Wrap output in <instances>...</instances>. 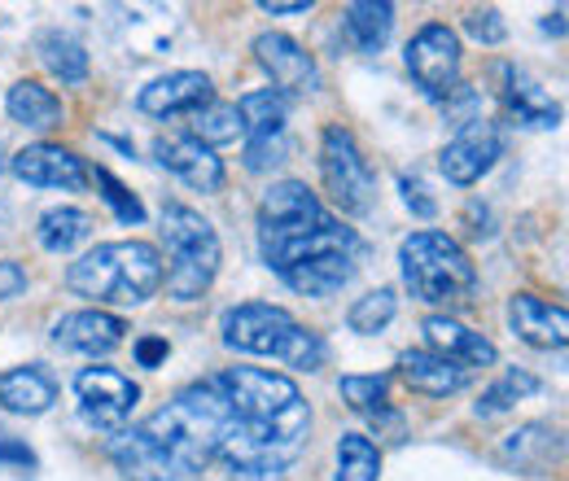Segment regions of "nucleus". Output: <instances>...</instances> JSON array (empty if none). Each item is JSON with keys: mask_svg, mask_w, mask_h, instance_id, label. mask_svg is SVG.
Segmentation results:
<instances>
[{"mask_svg": "<svg viewBox=\"0 0 569 481\" xmlns=\"http://www.w3.org/2000/svg\"><path fill=\"white\" fill-rule=\"evenodd\" d=\"M232 424L237 420L219 385L193 381L141 424L119 429L106 442V455L128 481H193L214 464Z\"/></svg>", "mask_w": 569, "mask_h": 481, "instance_id": "1", "label": "nucleus"}, {"mask_svg": "<svg viewBox=\"0 0 569 481\" xmlns=\"http://www.w3.org/2000/svg\"><path fill=\"white\" fill-rule=\"evenodd\" d=\"M219 394L232 408V433L268 447V451H284L298 455L311 429V403L302 399L298 381L272 372V368H223L214 377Z\"/></svg>", "mask_w": 569, "mask_h": 481, "instance_id": "2", "label": "nucleus"}, {"mask_svg": "<svg viewBox=\"0 0 569 481\" xmlns=\"http://www.w3.org/2000/svg\"><path fill=\"white\" fill-rule=\"evenodd\" d=\"M162 250L153 241H106L67 268V289L101 307H144L162 289Z\"/></svg>", "mask_w": 569, "mask_h": 481, "instance_id": "3", "label": "nucleus"}, {"mask_svg": "<svg viewBox=\"0 0 569 481\" xmlns=\"http://www.w3.org/2000/svg\"><path fill=\"white\" fill-rule=\"evenodd\" d=\"M219 342L237 354H259V359H281L284 368L316 372L325 363V342L316 329L298 324L284 307L272 302H241L228 307L219 320Z\"/></svg>", "mask_w": 569, "mask_h": 481, "instance_id": "4", "label": "nucleus"}, {"mask_svg": "<svg viewBox=\"0 0 569 481\" xmlns=\"http://www.w3.org/2000/svg\"><path fill=\"white\" fill-rule=\"evenodd\" d=\"M399 272L412 298L426 307H465L478 289V268L469 250L438 228H421L399 241Z\"/></svg>", "mask_w": 569, "mask_h": 481, "instance_id": "5", "label": "nucleus"}, {"mask_svg": "<svg viewBox=\"0 0 569 481\" xmlns=\"http://www.w3.org/2000/svg\"><path fill=\"white\" fill-rule=\"evenodd\" d=\"M162 245H167V272L162 284L176 302H198L219 275L223 263V245L219 232L202 210L184 207V202H167L162 207Z\"/></svg>", "mask_w": 569, "mask_h": 481, "instance_id": "6", "label": "nucleus"}, {"mask_svg": "<svg viewBox=\"0 0 569 481\" xmlns=\"http://www.w3.org/2000/svg\"><path fill=\"white\" fill-rule=\"evenodd\" d=\"M320 184L342 214L359 219L377 207V171H372L368 153L359 149L356 132L342 123H329L320 132Z\"/></svg>", "mask_w": 569, "mask_h": 481, "instance_id": "7", "label": "nucleus"}, {"mask_svg": "<svg viewBox=\"0 0 569 481\" xmlns=\"http://www.w3.org/2000/svg\"><path fill=\"white\" fill-rule=\"evenodd\" d=\"M74 399H79V415L92 429L114 438L119 429H128L132 408L141 399V385L132 377H123L119 368H110V363H92V368L74 372Z\"/></svg>", "mask_w": 569, "mask_h": 481, "instance_id": "8", "label": "nucleus"}, {"mask_svg": "<svg viewBox=\"0 0 569 481\" xmlns=\"http://www.w3.org/2000/svg\"><path fill=\"white\" fill-rule=\"evenodd\" d=\"M403 62H408V74L417 79V88L426 92L429 101H447L451 88L460 83V62H465L460 36H456L447 22H426V27L408 40Z\"/></svg>", "mask_w": 569, "mask_h": 481, "instance_id": "9", "label": "nucleus"}, {"mask_svg": "<svg viewBox=\"0 0 569 481\" xmlns=\"http://www.w3.org/2000/svg\"><path fill=\"white\" fill-rule=\"evenodd\" d=\"M329 210L325 202L302 184V180H277L263 198H259V214H254V228H259V250H272L281 241H293L302 232H311L316 223H325Z\"/></svg>", "mask_w": 569, "mask_h": 481, "instance_id": "10", "label": "nucleus"}, {"mask_svg": "<svg viewBox=\"0 0 569 481\" xmlns=\"http://www.w3.org/2000/svg\"><path fill=\"white\" fill-rule=\"evenodd\" d=\"M499 158H503V132H499V123L478 119V123H465L456 137L442 144L438 167H442L447 184H456V189H473L482 176L496 171Z\"/></svg>", "mask_w": 569, "mask_h": 481, "instance_id": "11", "label": "nucleus"}, {"mask_svg": "<svg viewBox=\"0 0 569 481\" xmlns=\"http://www.w3.org/2000/svg\"><path fill=\"white\" fill-rule=\"evenodd\" d=\"M9 171L31 184V189H62V193H83L92 184V167L67 149V144H53V140H36V144H22L13 158H9Z\"/></svg>", "mask_w": 569, "mask_h": 481, "instance_id": "12", "label": "nucleus"}, {"mask_svg": "<svg viewBox=\"0 0 569 481\" xmlns=\"http://www.w3.org/2000/svg\"><path fill=\"white\" fill-rule=\"evenodd\" d=\"M211 101H214V83L211 74H202V70L158 74V79H149L141 92H137V110L149 114V119H193Z\"/></svg>", "mask_w": 569, "mask_h": 481, "instance_id": "13", "label": "nucleus"}, {"mask_svg": "<svg viewBox=\"0 0 569 481\" xmlns=\"http://www.w3.org/2000/svg\"><path fill=\"white\" fill-rule=\"evenodd\" d=\"M254 62L263 67V74L277 83V92L293 97V92H316L320 88V67L316 58L284 31H263L254 36Z\"/></svg>", "mask_w": 569, "mask_h": 481, "instance_id": "14", "label": "nucleus"}, {"mask_svg": "<svg viewBox=\"0 0 569 481\" xmlns=\"http://www.w3.org/2000/svg\"><path fill=\"white\" fill-rule=\"evenodd\" d=\"M508 329L517 342L535 350H566L569 342V311L561 302H548L539 293H512L508 298Z\"/></svg>", "mask_w": 569, "mask_h": 481, "instance_id": "15", "label": "nucleus"}, {"mask_svg": "<svg viewBox=\"0 0 569 481\" xmlns=\"http://www.w3.org/2000/svg\"><path fill=\"white\" fill-rule=\"evenodd\" d=\"M123 342H128V320L114 315V311L88 307V311H71V315H62L53 324V345H62L71 354H88V359L110 354Z\"/></svg>", "mask_w": 569, "mask_h": 481, "instance_id": "16", "label": "nucleus"}, {"mask_svg": "<svg viewBox=\"0 0 569 481\" xmlns=\"http://www.w3.org/2000/svg\"><path fill=\"white\" fill-rule=\"evenodd\" d=\"M153 158H158V167H167L176 180H184L198 193H219L223 180H228L223 158H214V149L198 144L193 137H158L153 140Z\"/></svg>", "mask_w": 569, "mask_h": 481, "instance_id": "17", "label": "nucleus"}, {"mask_svg": "<svg viewBox=\"0 0 569 481\" xmlns=\"http://www.w3.org/2000/svg\"><path fill=\"white\" fill-rule=\"evenodd\" d=\"M359 237L356 228H347L342 219H325V223H316L311 232H302V237H293V241H281V245H272V250H259L263 254V263L272 268L277 275H284L289 268H298V263H311V259H325V254H356Z\"/></svg>", "mask_w": 569, "mask_h": 481, "instance_id": "18", "label": "nucleus"}, {"mask_svg": "<svg viewBox=\"0 0 569 481\" xmlns=\"http://www.w3.org/2000/svg\"><path fill=\"white\" fill-rule=\"evenodd\" d=\"M499 74V106L508 114V123L517 128H557L561 123V106L548 97V88L539 79H530L517 67H496Z\"/></svg>", "mask_w": 569, "mask_h": 481, "instance_id": "19", "label": "nucleus"}, {"mask_svg": "<svg viewBox=\"0 0 569 481\" xmlns=\"http://www.w3.org/2000/svg\"><path fill=\"white\" fill-rule=\"evenodd\" d=\"M421 333H426V350L451 359V363H460V368H491L499 359L496 342L482 338V333H473L456 315H426Z\"/></svg>", "mask_w": 569, "mask_h": 481, "instance_id": "20", "label": "nucleus"}, {"mask_svg": "<svg viewBox=\"0 0 569 481\" xmlns=\"http://www.w3.org/2000/svg\"><path fill=\"white\" fill-rule=\"evenodd\" d=\"M399 381L412 390V394H426V399H451L460 390H469L473 372L433 354V350H403L399 354Z\"/></svg>", "mask_w": 569, "mask_h": 481, "instance_id": "21", "label": "nucleus"}, {"mask_svg": "<svg viewBox=\"0 0 569 481\" xmlns=\"http://www.w3.org/2000/svg\"><path fill=\"white\" fill-rule=\"evenodd\" d=\"M58 403V381L40 363H18L0 372V408L13 415H44Z\"/></svg>", "mask_w": 569, "mask_h": 481, "instance_id": "22", "label": "nucleus"}, {"mask_svg": "<svg viewBox=\"0 0 569 481\" xmlns=\"http://www.w3.org/2000/svg\"><path fill=\"white\" fill-rule=\"evenodd\" d=\"M338 394L347 399V408L356 415H363L377 433L381 429H403V415L390 408V377L386 372H351L338 381Z\"/></svg>", "mask_w": 569, "mask_h": 481, "instance_id": "23", "label": "nucleus"}, {"mask_svg": "<svg viewBox=\"0 0 569 481\" xmlns=\"http://www.w3.org/2000/svg\"><path fill=\"white\" fill-rule=\"evenodd\" d=\"M4 110L13 123H22L27 132H58L67 119V106L53 88H44L40 79H18L4 97Z\"/></svg>", "mask_w": 569, "mask_h": 481, "instance_id": "24", "label": "nucleus"}, {"mask_svg": "<svg viewBox=\"0 0 569 481\" xmlns=\"http://www.w3.org/2000/svg\"><path fill=\"white\" fill-rule=\"evenodd\" d=\"M351 275H356V254H325V259L289 268L281 280L302 298H333L351 284Z\"/></svg>", "mask_w": 569, "mask_h": 481, "instance_id": "25", "label": "nucleus"}, {"mask_svg": "<svg viewBox=\"0 0 569 481\" xmlns=\"http://www.w3.org/2000/svg\"><path fill=\"white\" fill-rule=\"evenodd\" d=\"M499 455H503L512 469H521V473H543V469L561 455V433H557L552 424H521L517 433L503 438Z\"/></svg>", "mask_w": 569, "mask_h": 481, "instance_id": "26", "label": "nucleus"}, {"mask_svg": "<svg viewBox=\"0 0 569 481\" xmlns=\"http://www.w3.org/2000/svg\"><path fill=\"white\" fill-rule=\"evenodd\" d=\"M342 31L347 40L356 44V53H381L390 44V31H395V4H377V0H356L347 4L342 13Z\"/></svg>", "mask_w": 569, "mask_h": 481, "instance_id": "27", "label": "nucleus"}, {"mask_svg": "<svg viewBox=\"0 0 569 481\" xmlns=\"http://www.w3.org/2000/svg\"><path fill=\"white\" fill-rule=\"evenodd\" d=\"M289 110L293 101L277 92V88H259V92H246L237 101V119H241V137L259 140V137H281L284 123H289Z\"/></svg>", "mask_w": 569, "mask_h": 481, "instance_id": "28", "label": "nucleus"}, {"mask_svg": "<svg viewBox=\"0 0 569 481\" xmlns=\"http://www.w3.org/2000/svg\"><path fill=\"white\" fill-rule=\"evenodd\" d=\"M36 53H40L44 70L53 79H62V83H83L88 79V49L74 40L71 31H58V27L40 31L36 36Z\"/></svg>", "mask_w": 569, "mask_h": 481, "instance_id": "29", "label": "nucleus"}, {"mask_svg": "<svg viewBox=\"0 0 569 481\" xmlns=\"http://www.w3.org/2000/svg\"><path fill=\"white\" fill-rule=\"evenodd\" d=\"M36 237H40V245H44L49 254H71V250H79V245L92 237V214L79 207L44 210L40 223H36Z\"/></svg>", "mask_w": 569, "mask_h": 481, "instance_id": "30", "label": "nucleus"}, {"mask_svg": "<svg viewBox=\"0 0 569 481\" xmlns=\"http://www.w3.org/2000/svg\"><path fill=\"white\" fill-rule=\"evenodd\" d=\"M381 447L368 433H342L333 447V481H381Z\"/></svg>", "mask_w": 569, "mask_h": 481, "instance_id": "31", "label": "nucleus"}, {"mask_svg": "<svg viewBox=\"0 0 569 481\" xmlns=\"http://www.w3.org/2000/svg\"><path fill=\"white\" fill-rule=\"evenodd\" d=\"M539 390H543V381H539L535 372H526V368H508L496 385L482 390V399L473 403V415H478V420H496V415L512 412L521 399H530V394H539Z\"/></svg>", "mask_w": 569, "mask_h": 481, "instance_id": "32", "label": "nucleus"}, {"mask_svg": "<svg viewBox=\"0 0 569 481\" xmlns=\"http://www.w3.org/2000/svg\"><path fill=\"white\" fill-rule=\"evenodd\" d=\"M395 315H399V298H395V289L381 284V289H368L363 298H356V307L347 311V329L359 338H377L395 324Z\"/></svg>", "mask_w": 569, "mask_h": 481, "instance_id": "33", "label": "nucleus"}, {"mask_svg": "<svg viewBox=\"0 0 569 481\" xmlns=\"http://www.w3.org/2000/svg\"><path fill=\"white\" fill-rule=\"evenodd\" d=\"M189 137L198 140V144H207V149H219V144L241 140V119H237V106H232V101H211L207 110H198V114H193Z\"/></svg>", "mask_w": 569, "mask_h": 481, "instance_id": "34", "label": "nucleus"}, {"mask_svg": "<svg viewBox=\"0 0 569 481\" xmlns=\"http://www.w3.org/2000/svg\"><path fill=\"white\" fill-rule=\"evenodd\" d=\"M92 180H97V189H101V202L114 210V219H119V223H132V228H141V223H144L141 198H137V193H132L123 180H114V171L97 167V171H92Z\"/></svg>", "mask_w": 569, "mask_h": 481, "instance_id": "35", "label": "nucleus"}, {"mask_svg": "<svg viewBox=\"0 0 569 481\" xmlns=\"http://www.w3.org/2000/svg\"><path fill=\"white\" fill-rule=\"evenodd\" d=\"M284 158H289V140H284V132L281 137L246 140V171H254V176H263V171L281 167Z\"/></svg>", "mask_w": 569, "mask_h": 481, "instance_id": "36", "label": "nucleus"}, {"mask_svg": "<svg viewBox=\"0 0 569 481\" xmlns=\"http://www.w3.org/2000/svg\"><path fill=\"white\" fill-rule=\"evenodd\" d=\"M442 114H447V123H456V128L478 123V119H482V92L469 88V83H456L451 97L442 101Z\"/></svg>", "mask_w": 569, "mask_h": 481, "instance_id": "37", "label": "nucleus"}, {"mask_svg": "<svg viewBox=\"0 0 569 481\" xmlns=\"http://www.w3.org/2000/svg\"><path fill=\"white\" fill-rule=\"evenodd\" d=\"M40 469V455L22 442V438H13V433H0V473H13V478H31Z\"/></svg>", "mask_w": 569, "mask_h": 481, "instance_id": "38", "label": "nucleus"}, {"mask_svg": "<svg viewBox=\"0 0 569 481\" xmlns=\"http://www.w3.org/2000/svg\"><path fill=\"white\" fill-rule=\"evenodd\" d=\"M465 31L478 40V44H503V36H508V27H503V18H499V9H469V18H465Z\"/></svg>", "mask_w": 569, "mask_h": 481, "instance_id": "39", "label": "nucleus"}, {"mask_svg": "<svg viewBox=\"0 0 569 481\" xmlns=\"http://www.w3.org/2000/svg\"><path fill=\"white\" fill-rule=\"evenodd\" d=\"M399 193H403V207L412 210L417 219H433V214H438V202L429 198L421 176H399Z\"/></svg>", "mask_w": 569, "mask_h": 481, "instance_id": "40", "label": "nucleus"}, {"mask_svg": "<svg viewBox=\"0 0 569 481\" xmlns=\"http://www.w3.org/2000/svg\"><path fill=\"white\" fill-rule=\"evenodd\" d=\"M27 268L22 263H13V259H0V302H13V298H22L27 293Z\"/></svg>", "mask_w": 569, "mask_h": 481, "instance_id": "41", "label": "nucleus"}, {"mask_svg": "<svg viewBox=\"0 0 569 481\" xmlns=\"http://www.w3.org/2000/svg\"><path fill=\"white\" fill-rule=\"evenodd\" d=\"M132 354H137V363H141V368H162V363H167V354H171V342H167V338H158V333H144V338H137Z\"/></svg>", "mask_w": 569, "mask_h": 481, "instance_id": "42", "label": "nucleus"}, {"mask_svg": "<svg viewBox=\"0 0 569 481\" xmlns=\"http://www.w3.org/2000/svg\"><path fill=\"white\" fill-rule=\"evenodd\" d=\"M259 9H263V13H272V18H284V13H307V9H311V0H263Z\"/></svg>", "mask_w": 569, "mask_h": 481, "instance_id": "43", "label": "nucleus"}, {"mask_svg": "<svg viewBox=\"0 0 569 481\" xmlns=\"http://www.w3.org/2000/svg\"><path fill=\"white\" fill-rule=\"evenodd\" d=\"M539 27H543V36H557V40H561V36H566V9H557V13H548V18L539 22Z\"/></svg>", "mask_w": 569, "mask_h": 481, "instance_id": "44", "label": "nucleus"}, {"mask_svg": "<svg viewBox=\"0 0 569 481\" xmlns=\"http://www.w3.org/2000/svg\"><path fill=\"white\" fill-rule=\"evenodd\" d=\"M0 171H4V149H0Z\"/></svg>", "mask_w": 569, "mask_h": 481, "instance_id": "45", "label": "nucleus"}]
</instances>
